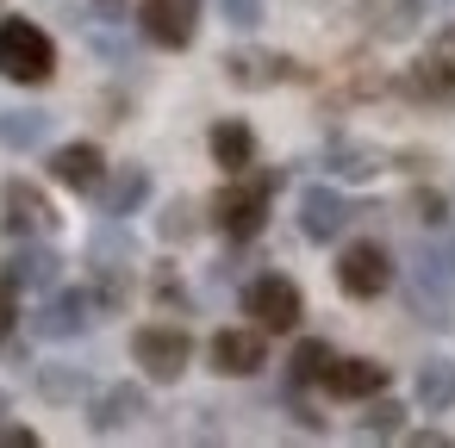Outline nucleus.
Wrapping results in <instances>:
<instances>
[{
	"label": "nucleus",
	"mask_w": 455,
	"mask_h": 448,
	"mask_svg": "<svg viewBox=\"0 0 455 448\" xmlns=\"http://www.w3.org/2000/svg\"><path fill=\"white\" fill-rule=\"evenodd\" d=\"M275 187H281V169H262V175H256V162H250L243 175H231V181L206 200V218H212L231 243H256L262 224H268V200H275Z\"/></svg>",
	"instance_id": "nucleus-1"
},
{
	"label": "nucleus",
	"mask_w": 455,
	"mask_h": 448,
	"mask_svg": "<svg viewBox=\"0 0 455 448\" xmlns=\"http://www.w3.org/2000/svg\"><path fill=\"white\" fill-rule=\"evenodd\" d=\"M405 311L418 318V324H430V330H449L455 324V268L424 243L418 255H411V268H405Z\"/></svg>",
	"instance_id": "nucleus-2"
},
{
	"label": "nucleus",
	"mask_w": 455,
	"mask_h": 448,
	"mask_svg": "<svg viewBox=\"0 0 455 448\" xmlns=\"http://www.w3.org/2000/svg\"><path fill=\"white\" fill-rule=\"evenodd\" d=\"M0 75L20 88H38L57 75V44L38 20H0Z\"/></svg>",
	"instance_id": "nucleus-3"
},
{
	"label": "nucleus",
	"mask_w": 455,
	"mask_h": 448,
	"mask_svg": "<svg viewBox=\"0 0 455 448\" xmlns=\"http://www.w3.org/2000/svg\"><path fill=\"white\" fill-rule=\"evenodd\" d=\"M57 231H63V218H57V206L38 181H26V175L0 181V237L26 243V237H57Z\"/></svg>",
	"instance_id": "nucleus-4"
},
{
	"label": "nucleus",
	"mask_w": 455,
	"mask_h": 448,
	"mask_svg": "<svg viewBox=\"0 0 455 448\" xmlns=\"http://www.w3.org/2000/svg\"><path fill=\"white\" fill-rule=\"evenodd\" d=\"M243 318L262 330V336H287V330H299V318H306V299H299V287L287 280V274H256V280H243Z\"/></svg>",
	"instance_id": "nucleus-5"
},
{
	"label": "nucleus",
	"mask_w": 455,
	"mask_h": 448,
	"mask_svg": "<svg viewBox=\"0 0 455 448\" xmlns=\"http://www.w3.org/2000/svg\"><path fill=\"white\" fill-rule=\"evenodd\" d=\"M132 361L144 367V380L175 386L188 373V361H194V336L181 324H138L132 330Z\"/></svg>",
	"instance_id": "nucleus-6"
},
{
	"label": "nucleus",
	"mask_w": 455,
	"mask_h": 448,
	"mask_svg": "<svg viewBox=\"0 0 455 448\" xmlns=\"http://www.w3.org/2000/svg\"><path fill=\"white\" fill-rule=\"evenodd\" d=\"M399 94L411 106H455V32H443V38L424 44V57L405 69Z\"/></svg>",
	"instance_id": "nucleus-7"
},
{
	"label": "nucleus",
	"mask_w": 455,
	"mask_h": 448,
	"mask_svg": "<svg viewBox=\"0 0 455 448\" xmlns=\"http://www.w3.org/2000/svg\"><path fill=\"white\" fill-rule=\"evenodd\" d=\"M94 293H82V287H51L44 293V305H38V318H32V336H44V342H76V336H88L94 330Z\"/></svg>",
	"instance_id": "nucleus-8"
},
{
	"label": "nucleus",
	"mask_w": 455,
	"mask_h": 448,
	"mask_svg": "<svg viewBox=\"0 0 455 448\" xmlns=\"http://www.w3.org/2000/svg\"><path fill=\"white\" fill-rule=\"evenodd\" d=\"M337 287H343V299H380V293L393 287V255H387V243H374V237L349 243V249L337 255Z\"/></svg>",
	"instance_id": "nucleus-9"
},
{
	"label": "nucleus",
	"mask_w": 455,
	"mask_h": 448,
	"mask_svg": "<svg viewBox=\"0 0 455 448\" xmlns=\"http://www.w3.org/2000/svg\"><path fill=\"white\" fill-rule=\"evenodd\" d=\"M225 82L231 88H250V94H262V88H281V82H306V69L293 63V57H281V51H250V44H237V51H225Z\"/></svg>",
	"instance_id": "nucleus-10"
},
{
	"label": "nucleus",
	"mask_w": 455,
	"mask_h": 448,
	"mask_svg": "<svg viewBox=\"0 0 455 448\" xmlns=\"http://www.w3.org/2000/svg\"><path fill=\"white\" fill-rule=\"evenodd\" d=\"M206 361H212V373H225V380H256V373L268 367V342H262L256 324H231V330H219V336L206 342Z\"/></svg>",
	"instance_id": "nucleus-11"
},
{
	"label": "nucleus",
	"mask_w": 455,
	"mask_h": 448,
	"mask_svg": "<svg viewBox=\"0 0 455 448\" xmlns=\"http://www.w3.org/2000/svg\"><path fill=\"white\" fill-rule=\"evenodd\" d=\"M138 26L156 51H188L194 32H200V0H144Z\"/></svg>",
	"instance_id": "nucleus-12"
},
{
	"label": "nucleus",
	"mask_w": 455,
	"mask_h": 448,
	"mask_svg": "<svg viewBox=\"0 0 455 448\" xmlns=\"http://www.w3.org/2000/svg\"><path fill=\"white\" fill-rule=\"evenodd\" d=\"M7 280L13 293H51V287H63V255H57V243L51 237H26L20 249H13V262H7Z\"/></svg>",
	"instance_id": "nucleus-13"
},
{
	"label": "nucleus",
	"mask_w": 455,
	"mask_h": 448,
	"mask_svg": "<svg viewBox=\"0 0 455 448\" xmlns=\"http://www.w3.org/2000/svg\"><path fill=\"white\" fill-rule=\"evenodd\" d=\"M144 411H150V398H144L138 380H113V386L88 392V429H94V436H119V429H132Z\"/></svg>",
	"instance_id": "nucleus-14"
},
{
	"label": "nucleus",
	"mask_w": 455,
	"mask_h": 448,
	"mask_svg": "<svg viewBox=\"0 0 455 448\" xmlns=\"http://www.w3.org/2000/svg\"><path fill=\"white\" fill-rule=\"evenodd\" d=\"M349 218H355V206L337 187H306L299 193V237L306 243H337L349 231Z\"/></svg>",
	"instance_id": "nucleus-15"
},
{
	"label": "nucleus",
	"mask_w": 455,
	"mask_h": 448,
	"mask_svg": "<svg viewBox=\"0 0 455 448\" xmlns=\"http://www.w3.org/2000/svg\"><path fill=\"white\" fill-rule=\"evenodd\" d=\"M318 386L331 398H374V392H387V367L368 361V355H331V367H324Z\"/></svg>",
	"instance_id": "nucleus-16"
},
{
	"label": "nucleus",
	"mask_w": 455,
	"mask_h": 448,
	"mask_svg": "<svg viewBox=\"0 0 455 448\" xmlns=\"http://www.w3.org/2000/svg\"><path fill=\"white\" fill-rule=\"evenodd\" d=\"M100 175H107L100 144H57V150H51V181H57V187H69V193H94Z\"/></svg>",
	"instance_id": "nucleus-17"
},
{
	"label": "nucleus",
	"mask_w": 455,
	"mask_h": 448,
	"mask_svg": "<svg viewBox=\"0 0 455 448\" xmlns=\"http://www.w3.org/2000/svg\"><path fill=\"white\" fill-rule=\"evenodd\" d=\"M94 200H100V218H132V212L150 200V169H138V162L107 169L100 187H94Z\"/></svg>",
	"instance_id": "nucleus-18"
},
{
	"label": "nucleus",
	"mask_w": 455,
	"mask_h": 448,
	"mask_svg": "<svg viewBox=\"0 0 455 448\" xmlns=\"http://www.w3.org/2000/svg\"><path fill=\"white\" fill-rule=\"evenodd\" d=\"M362 26L380 44H405L424 26V0H362Z\"/></svg>",
	"instance_id": "nucleus-19"
},
{
	"label": "nucleus",
	"mask_w": 455,
	"mask_h": 448,
	"mask_svg": "<svg viewBox=\"0 0 455 448\" xmlns=\"http://www.w3.org/2000/svg\"><path fill=\"white\" fill-rule=\"evenodd\" d=\"M318 162H324L337 181H374V175L387 169V150H374V144H355V138H331Z\"/></svg>",
	"instance_id": "nucleus-20"
},
{
	"label": "nucleus",
	"mask_w": 455,
	"mask_h": 448,
	"mask_svg": "<svg viewBox=\"0 0 455 448\" xmlns=\"http://www.w3.org/2000/svg\"><path fill=\"white\" fill-rule=\"evenodd\" d=\"M206 150H212V162H219L225 175H243V169L256 162V131H250L243 119H219V125L206 131Z\"/></svg>",
	"instance_id": "nucleus-21"
},
{
	"label": "nucleus",
	"mask_w": 455,
	"mask_h": 448,
	"mask_svg": "<svg viewBox=\"0 0 455 448\" xmlns=\"http://www.w3.org/2000/svg\"><path fill=\"white\" fill-rule=\"evenodd\" d=\"M411 398H418L430 417L455 411V361H449V355H430V361H418V373H411Z\"/></svg>",
	"instance_id": "nucleus-22"
},
{
	"label": "nucleus",
	"mask_w": 455,
	"mask_h": 448,
	"mask_svg": "<svg viewBox=\"0 0 455 448\" xmlns=\"http://www.w3.org/2000/svg\"><path fill=\"white\" fill-rule=\"evenodd\" d=\"M88 392H94L88 367H63V361L38 367V398H44V405H76V398H88Z\"/></svg>",
	"instance_id": "nucleus-23"
},
{
	"label": "nucleus",
	"mask_w": 455,
	"mask_h": 448,
	"mask_svg": "<svg viewBox=\"0 0 455 448\" xmlns=\"http://www.w3.org/2000/svg\"><path fill=\"white\" fill-rule=\"evenodd\" d=\"M51 138V113L20 106V113H0V150H38Z\"/></svg>",
	"instance_id": "nucleus-24"
},
{
	"label": "nucleus",
	"mask_w": 455,
	"mask_h": 448,
	"mask_svg": "<svg viewBox=\"0 0 455 448\" xmlns=\"http://www.w3.org/2000/svg\"><path fill=\"white\" fill-rule=\"evenodd\" d=\"M355 436H362V442L405 436V405H399V398H387V392H374V398H368V411H362V423H355Z\"/></svg>",
	"instance_id": "nucleus-25"
},
{
	"label": "nucleus",
	"mask_w": 455,
	"mask_h": 448,
	"mask_svg": "<svg viewBox=\"0 0 455 448\" xmlns=\"http://www.w3.org/2000/svg\"><path fill=\"white\" fill-rule=\"evenodd\" d=\"M88 262L94 268H132V231H119V218H107L88 237Z\"/></svg>",
	"instance_id": "nucleus-26"
},
{
	"label": "nucleus",
	"mask_w": 455,
	"mask_h": 448,
	"mask_svg": "<svg viewBox=\"0 0 455 448\" xmlns=\"http://www.w3.org/2000/svg\"><path fill=\"white\" fill-rule=\"evenodd\" d=\"M324 367H331V342L306 336V342L287 355V386H318V380H324Z\"/></svg>",
	"instance_id": "nucleus-27"
},
{
	"label": "nucleus",
	"mask_w": 455,
	"mask_h": 448,
	"mask_svg": "<svg viewBox=\"0 0 455 448\" xmlns=\"http://www.w3.org/2000/svg\"><path fill=\"white\" fill-rule=\"evenodd\" d=\"M194 231H200V206H194V200H169L163 218H156V237H163V243H188Z\"/></svg>",
	"instance_id": "nucleus-28"
},
{
	"label": "nucleus",
	"mask_w": 455,
	"mask_h": 448,
	"mask_svg": "<svg viewBox=\"0 0 455 448\" xmlns=\"http://www.w3.org/2000/svg\"><path fill=\"white\" fill-rule=\"evenodd\" d=\"M150 299H156L163 311L188 318V287H181V268H175V262H156V274H150Z\"/></svg>",
	"instance_id": "nucleus-29"
},
{
	"label": "nucleus",
	"mask_w": 455,
	"mask_h": 448,
	"mask_svg": "<svg viewBox=\"0 0 455 448\" xmlns=\"http://www.w3.org/2000/svg\"><path fill=\"white\" fill-rule=\"evenodd\" d=\"M405 212H411L424 231H443V224H449V200H443L436 187H411V193H405Z\"/></svg>",
	"instance_id": "nucleus-30"
},
{
	"label": "nucleus",
	"mask_w": 455,
	"mask_h": 448,
	"mask_svg": "<svg viewBox=\"0 0 455 448\" xmlns=\"http://www.w3.org/2000/svg\"><path fill=\"white\" fill-rule=\"evenodd\" d=\"M219 13H225V26L256 32V26H262V0H219Z\"/></svg>",
	"instance_id": "nucleus-31"
},
{
	"label": "nucleus",
	"mask_w": 455,
	"mask_h": 448,
	"mask_svg": "<svg viewBox=\"0 0 455 448\" xmlns=\"http://www.w3.org/2000/svg\"><path fill=\"white\" fill-rule=\"evenodd\" d=\"M0 448H38V429H26V423H0Z\"/></svg>",
	"instance_id": "nucleus-32"
},
{
	"label": "nucleus",
	"mask_w": 455,
	"mask_h": 448,
	"mask_svg": "<svg viewBox=\"0 0 455 448\" xmlns=\"http://www.w3.org/2000/svg\"><path fill=\"white\" fill-rule=\"evenodd\" d=\"M13 324H20V311H13V287H7V280H0V342H7V336H13Z\"/></svg>",
	"instance_id": "nucleus-33"
},
{
	"label": "nucleus",
	"mask_w": 455,
	"mask_h": 448,
	"mask_svg": "<svg viewBox=\"0 0 455 448\" xmlns=\"http://www.w3.org/2000/svg\"><path fill=\"white\" fill-rule=\"evenodd\" d=\"M405 442H411V448H449V429H411Z\"/></svg>",
	"instance_id": "nucleus-34"
},
{
	"label": "nucleus",
	"mask_w": 455,
	"mask_h": 448,
	"mask_svg": "<svg viewBox=\"0 0 455 448\" xmlns=\"http://www.w3.org/2000/svg\"><path fill=\"white\" fill-rule=\"evenodd\" d=\"M430 249H436V255H443V262H449V268H455V224H443V231H436V243H430Z\"/></svg>",
	"instance_id": "nucleus-35"
},
{
	"label": "nucleus",
	"mask_w": 455,
	"mask_h": 448,
	"mask_svg": "<svg viewBox=\"0 0 455 448\" xmlns=\"http://www.w3.org/2000/svg\"><path fill=\"white\" fill-rule=\"evenodd\" d=\"M94 13H100L107 26H119V20H125V0H94Z\"/></svg>",
	"instance_id": "nucleus-36"
},
{
	"label": "nucleus",
	"mask_w": 455,
	"mask_h": 448,
	"mask_svg": "<svg viewBox=\"0 0 455 448\" xmlns=\"http://www.w3.org/2000/svg\"><path fill=\"white\" fill-rule=\"evenodd\" d=\"M0 423H7V392H0Z\"/></svg>",
	"instance_id": "nucleus-37"
},
{
	"label": "nucleus",
	"mask_w": 455,
	"mask_h": 448,
	"mask_svg": "<svg viewBox=\"0 0 455 448\" xmlns=\"http://www.w3.org/2000/svg\"><path fill=\"white\" fill-rule=\"evenodd\" d=\"M449 7H455V0H449Z\"/></svg>",
	"instance_id": "nucleus-38"
}]
</instances>
